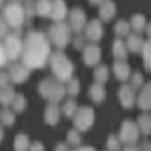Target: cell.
<instances>
[{"instance_id":"1","label":"cell","mask_w":151,"mask_h":151,"mask_svg":"<svg viewBox=\"0 0 151 151\" xmlns=\"http://www.w3.org/2000/svg\"><path fill=\"white\" fill-rule=\"evenodd\" d=\"M50 53V46L40 34H30L27 37L24 47L23 62L28 68L42 67Z\"/></svg>"},{"instance_id":"2","label":"cell","mask_w":151,"mask_h":151,"mask_svg":"<svg viewBox=\"0 0 151 151\" xmlns=\"http://www.w3.org/2000/svg\"><path fill=\"white\" fill-rule=\"evenodd\" d=\"M52 67H53V71L57 76L62 80H65L68 79L70 75H71V64L70 62L62 55H56L53 57L52 60Z\"/></svg>"},{"instance_id":"3","label":"cell","mask_w":151,"mask_h":151,"mask_svg":"<svg viewBox=\"0 0 151 151\" xmlns=\"http://www.w3.org/2000/svg\"><path fill=\"white\" fill-rule=\"evenodd\" d=\"M5 52H6V56L10 58V59H15L18 57V55L21 53V42L18 40H16L15 37H9L5 42Z\"/></svg>"},{"instance_id":"4","label":"cell","mask_w":151,"mask_h":151,"mask_svg":"<svg viewBox=\"0 0 151 151\" xmlns=\"http://www.w3.org/2000/svg\"><path fill=\"white\" fill-rule=\"evenodd\" d=\"M137 131L135 128L133 127V124H124L123 126V128L121 131V137H120V139L122 143L124 144H128V145H132L135 143L137 140Z\"/></svg>"},{"instance_id":"5","label":"cell","mask_w":151,"mask_h":151,"mask_svg":"<svg viewBox=\"0 0 151 151\" xmlns=\"http://www.w3.org/2000/svg\"><path fill=\"white\" fill-rule=\"evenodd\" d=\"M92 123V112L90 110H82L76 117V126L81 131H86Z\"/></svg>"},{"instance_id":"6","label":"cell","mask_w":151,"mask_h":151,"mask_svg":"<svg viewBox=\"0 0 151 151\" xmlns=\"http://www.w3.org/2000/svg\"><path fill=\"white\" fill-rule=\"evenodd\" d=\"M29 139L27 135L19 134L16 137V139L14 142V149L15 151H27L29 150Z\"/></svg>"},{"instance_id":"7","label":"cell","mask_w":151,"mask_h":151,"mask_svg":"<svg viewBox=\"0 0 151 151\" xmlns=\"http://www.w3.org/2000/svg\"><path fill=\"white\" fill-rule=\"evenodd\" d=\"M10 75H11V78L14 81L16 82H21L23 81L24 79H26L27 76V73H26V69L22 68V67H12L11 71H10Z\"/></svg>"},{"instance_id":"8","label":"cell","mask_w":151,"mask_h":151,"mask_svg":"<svg viewBox=\"0 0 151 151\" xmlns=\"http://www.w3.org/2000/svg\"><path fill=\"white\" fill-rule=\"evenodd\" d=\"M56 85L55 83H51V82H46L44 86H42V88L45 90V94L46 96H51V97H50V98H60L59 96H60V93H62V91H60V88H58V87H57V88H53V87H55Z\"/></svg>"},{"instance_id":"9","label":"cell","mask_w":151,"mask_h":151,"mask_svg":"<svg viewBox=\"0 0 151 151\" xmlns=\"http://www.w3.org/2000/svg\"><path fill=\"white\" fill-rule=\"evenodd\" d=\"M12 96H14L12 90H4L1 93H0V102H1L4 105H9L10 102L12 100Z\"/></svg>"},{"instance_id":"10","label":"cell","mask_w":151,"mask_h":151,"mask_svg":"<svg viewBox=\"0 0 151 151\" xmlns=\"http://www.w3.org/2000/svg\"><path fill=\"white\" fill-rule=\"evenodd\" d=\"M108 149H109V151H119L121 149L120 140L115 137H110L108 140Z\"/></svg>"},{"instance_id":"11","label":"cell","mask_w":151,"mask_h":151,"mask_svg":"<svg viewBox=\"0 0 151 151\" xmlns=\"http://www.w3.org/2000/svg\"><path fill=\"white\" fill-rule=\"evenodd\" d=\"M68 143L71 145V146H75V147H78L81 143V139H80V137L76 132H70L68 134Z\"/></svg>"},{"instance_id":"12","label":"cell","mask_w":151,"mask_h":151,"mask_svg":"<svg viewBox=\"0 0 151 151\" xmlns=\"http://www.w3.org/2000/svg\"><path fill=\"white\" fill-rule=\"evenodd\" d=\"M0 119H1V122L6 126H10L14 123V115H12V112L7 111V110H4L1 112V115H0Z\"/></svg>"},{"instance_id":"13","label":"cell","mask_w":151,"mask_h":151,"mask_svg":"<svg viewBox=\"0 0 151 151\" xmlns=\"http://www.w3.org/2000/svg\"><path fill=\"white\" fill-rule=\"evenodd\" d=\"M47 121L50 122V123H55V122H57V120H58V111H57V109L56 108H51L48 111H47Z\"/></svg>"},{"instance_id":"14","label":"cell","mask_w":151,"mask_h":151,"mask_svg":"<svg viewBox=\"0 0 151 151\" xmlns=\"http://www.w3.org/2000/svg\"><path fill=\"white\" fill-rule=\"evenodd\" d=\"M86 58H87V62L88 63H94L98 59V52L96 50H88L86 53Z\"/></svg>"},{"instance_id":"15","label":"cell","mask_w":151,"mask_h":151,"mask_svg":"<svg viewBox=\"0 0 151 151\" xmlns=\"http://www.w3.org/2000/svg\"><path fill=\"white\" fill-rule=\"evenodd\" d=\"M29 151H45V147L41 143L36 142V143H34L29 146Z\"/></svg>"},{"instance_id":"16","label":"cell","mask_w":151,"mask_h":151,"mask_svg":"<svg viewBox=\"0 0 151 151\" xmlns=\"http://www.w3.org/2000/svg\"><path fill=\"white\" fill-rule=\"evenodd\" d=\"M6 58H7V56L5 52V48L0 45V67H3L6 63Z\"/></svg>"},{"instance_id":"17","label":"cell","mask_w":151,"mask_h":151,"mask_svg":"<svg viewBox=\"0 0 151 151\" xmlns=\"http://www.w3.org/2000/svg\"><path fill=\"white\" fill-rule=\"evenodd\" d=\"M23 105H24V102H23L22 98L16 99V102H15V109H16L17 111H21V110L23 109Z\"/></svg>"},{"instance_id":"18","label":"cell","mask_w":151,"mask_h":151,"mask_svg":"<svg viewBox=\"0 0 151 151\" xmlns=\"http://www.w3.org/2000/svg\"><path fill=\"white\" fill-rule=\"evenodd\" d=\"M55 151H70L67 144H58L55 149Z\"/></svg>"},{"instance_id":"19","label":"cell","mask_w":151,"mask_h":151,"mask_svg":"<svg viewBox=\"0 0 151 151\" xmlns=\"http://www.w3.org/2000/svg\"><path fill=\"white\" fill-rule=\"evenodd\" d=\"M7 81V76L4 74H0V86H5Z\"/></svg>"},{"instance_id":"20","label":"cell","mask_w":151,"mask_h":151,"mask_svg":"<svg viewBox=\"0 0 151 151\" xmlns=\"http://www.w3.org/2000/svg\"><path fill=\"white\" fill-rule=\"evenodd\" d=\"M74 151H96L93 147H90V146H82V147H78L75 149Z\"/></svg>"},{"instance_id":"21","label":"cell","mask_w":151,"mask_h":151,"mask_svg":"<svg viewBox=\"0 0 151 151\" xmlns=\"http://www.w3.org/2000/svg\"><path fill=\"white\" fill-rule=\"evenodd\" d=\"M123 151H139L135 146H132V145H128V146H126L123 149Z\"/></svg>"},{"instance_id":"22","label":"cell","mask_w":151,"mask_h":151,"mask_svg":"<svg viewBox=\"0 0 151 151\" xmlns=\"http://www.w3.org/2000/svg\"><path fill=\"white\" fill-rule=\"evenodd\" d=\"M3 138H4V132H3V128L0 127V143L3 142Z\"/></svg>"},{"instance_id":"23","label":"cell","mask_w":151,"mask_h":151,"mask_svg":"<svg viewBox=\"0 0 151 151\" xmlns=\"http://www.w3.org/2000/svg\"><path fill=\"white\" fill-rule=\"evenodd\" d=\"M150 151H151V149H150Z\"/></svg>"}]
</instances>
